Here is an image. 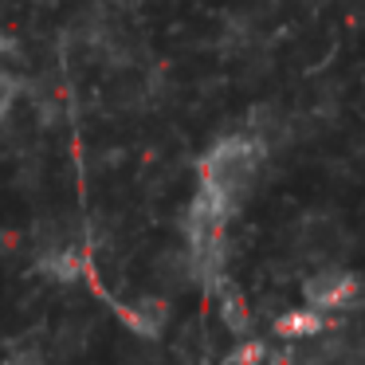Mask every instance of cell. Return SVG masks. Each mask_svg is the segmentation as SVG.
I'll list each match as a JSON object with an SVG mask.
<instances>
[{"label":"cell","mask_w":365,"mask_h":365,"mask_svg":"<svg viewBox=\"0 0 365 365\" xmlns=\"http://www.w3.org/2000/svg\"><path fill=\"white\" fill-rule=\"evenodd\" d=\"M302 294H307V307L318 310V314H330V310H341L349 302H357L361 294V283H357L354 271L338 267V263H326L314 275L302 283Z\"/></svg>","instance_id":"cell-1"},{"label":"cell","mask_w":365,"mask_h":365,"mask_svg":"<svg viewBox=\"0 0 365 365\" xmlns=\"http://www.w3.org/2000/svg\"><path fill=\"white\" fill-rule=\"evenodd\" d=\"M326 330H330V322L310 307L294 310V314H287L283 322H279V334H283V338H318V334H326Z\"/></svg>","instance_id":"cell-2"}]
</instances>
